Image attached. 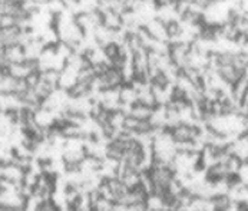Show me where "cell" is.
<instances>
[{
  "instance_id": "6da1fadb",
  "label": "cell",
  "mask_w": 248,
  "mask_h": 211,
  "mask_svg": "<svg viewBox=\"0 0 248 211\" xmlns=\"http://www.w3.org/2000/svg\"><path fill=\"white\" fill-rule=\"evenodd\" d=\"M238 178H240L241 184H244L246 187H248V161L241 165V168L238 171Z\"/></svg>"
}]
</instances>
